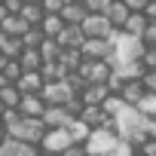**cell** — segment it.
Instances as JSON below:
<instances>
[{
    "instance_id": "obj_1",
    "label": "cell",
    "mask_w": 156,
    "mask_h": 156,
    "mask_svg": "<svg viewBox=\"0 0 156 156\" xmlns=\"http://www.w3.org/2000/svg\"><path fill=\"white\" fill-rule=\"evenodd\" d=\"M147 122H150V116H144L135 104H122V107L113 113V132H116L119 138L132 141L135 147L147 138Z\"/></svg>"
},
{
    "instance_id": "obj_2",
    "label": "cell",
    "mask_w": 156,
    "mask_h": 156,
    "mask_svg": "<svg viewBox=\"0 0 156 156\" xmlns=\"http://www.w3.org/2000/svg\"><path fill=\"white\" fill-rule=\"evenodd\" d=\"M6 135L22 138V141H28V144H40V138L46 135V122H43L40 116H25V113H19V116L6 126Z\"/></svg>"
},
{
    "instance_id": "obj_3",
    "label": "cell",
    "mask_w": 156,
    "mask_h": 156,
    "mask_svg": "<svg viewBox=\"0 0 156 156\" xmlns=\"http://www.w3.org/2000/svg\"><path fill=\"white\" fill-rule=\"evenodd\" d=\"M116 138H119V135H116L110 126H92V132H89V138H86L83 144H86V153L104 156V153H113Z\"/></svg>"
},
{
    "instance_id": "obj_4",
    "label": "cell",
    "mask_w": 156,
    "mask_h": 156,
    "mask_svg": "<svg viewBox=\"0 0 156 156\" xmlns=\"http://www.w3.org/2000/svg\"><path fill=\"white\" fill-rule=\"evenodd\" d=\"M40 95H43V101H46V104H64V101H67V98H73L76 92L70 89V83L64 80V76H58V80H46V83H43Z\"/></svg>"
},
{
    "instance_id": "obj_5",
    "label": "cell",
    "mask_w": 156,
    "mask_h": 156,
    "mask_svg": "<svg viewBox=\"0 0 156 156\" xmlns=\"http://www.w3.org/2000/svg\"><path fill=\"white\" fill-rule=\"evenodd\" d=\"M80 28H83L86 37H107V34L113 31V25L107 22L104 12H86L83 22H80Z\"/></svg>"
},
{
    "instance_id": "obj_6",
    "label": "cell",
    "mask_w": 156,
    "mask_h": 156,
    "mask_svg": "<svg viewBox=\"0 0 156 156\" xmlns=\"http://www.w3.org/2000/svg\"><path fill=\"white\" fill-rule=\"evenodd\" d=\"M80 52H83V58H110L113 43H110V37H83Z\"/></svg>"
},
{
    "instance_id": "obj_7",
    "label": "cell",
    "mask_w": 156,
    "mask_h": 156,
    "mask_svg": "<svg viewBox=\"0 0 156 156\" xmlns=\"http://www.w3.org/2000/svg\"><path fill=\"white\" fill-rule=\"evenodd\" d=\"M70 141H73V138H70V132H67L64 126H55V129H46V135L40 138V144H37V147L52 150V153H61Z\"/></svg>"
},
{
    "instance_id": "obj_8",
    "label": "cell",
    "mask_w": 156,
    "mask_h": 156,
    "mask_svg": "<svg viewBox=\"0 0 156 156\" xmlns=\"http://www.w3.org/2000/svg\"><path fill=\"white\" fill-rule=\"evenodd\" d=\"M73 113L64 107V104H46L43 107V113H40V119L46 122V129H55V126H67V119H70Z\"/></svg>"
},
{
    "instance_id": "obj_9",
    "label": "cell",
    "mask_w": 156,
    "mask_h": 156,
    "mask_svg": "<svg viewBox=\"0 0 156 156\" xmlns=\"http://www.w3.org/2000/svg\"><path fill=\"white\" fill-rule=\"evenodd\" d=\"M83 28L80 25H61V31L55 34V40H58V46L61 49H80V43H83Z\"/></svg>"
},
{
    "instance_id": "obj_10",
    "label": "cell",
    "mask_w": 156,
    "mask_h": 156,
    "mask_svg": "<svg viewBox=\"0 0 156 156\" xmlns=\"http://www.w3.org/2000/svg\"><path fill=\"white\" fill-rule=\"evenodd\" d=\"M34 150H37V144H28V141H22V138H12V135L0 138V156H12V153H19V156H31Z\"/></svg>"
},
{
    "instance_id": "obj_11",
    "label": "cell",
    "mask_w": 156,
    "mask_h": 156,
    "mask_svg": "<svg viewBox=\"0 0 156 156\" xmlns=\"http://www.w3.org/2000/svg\"><path fill=\"white\" fill-rule=\"evenodd\" d=\"M43 107H46V101H43L40 92H25V95L19 98V104H16V110L25 113V116H40Z\"/></svg>"
},
{
    "instance_id": "obj_12",
    "label": "cell",
    "mask_w": 156,
    "mask_h": 156,
    "mask_svg": "<svg viewBox=\"0 0 156 156\" xmlns=\"http://www.w3.org/2000/svg\"><path fill=\"white\" fill-rule=\"evenodd\" d=\"M144 92H147V89H144V83H141V76H132V80H122V86H119L116 95H119L126 104H138Z\"/></svg>"
},
{
    "instance_id": "obj_13",
    "label": "cell",
    "mask_w": 156,
    "mask_h": 156,
    "mask_svg": "<svg viewBox=\"0 0 156 156\" xmlns=\"http://www.w3.org/2000/svg\"><path fill=\"white\" fill-rule=\"evenodd\" d=\"M43 73L40 70H22V76H19V80H16V89L25 95V92H40L43 89Z\"/></svg>"
},
{
    "instance_id": "obj_14",
    "label": "cell",
    "mask_w": 156,
    "mask_h": 156,
    "mask_svg": "<svg viewBox=\"0 0 156 156\" xmlns=\"http://www.w3.org/2000/svg\"><path fill=\"white\" fill-rule=\"evenodd\" d=\"M107 95H110L107 83H86V86L80 89V98H83V104H101Z\"/></svg>"
},
{
    "instance_id": "obj_15",
    "label": "cell",
    "mask_w": 156,
    "mask_h": 156,
    "mask_svg": "<svg viewBox=\"0 0 156 156\" xmlns=\"http://www.w3.org/2000/svg\"><path fill=\"white\" fill-rule=\"evenodd\" d=\"M58 16H61V22H64V25H80V22H83V16H86V6L80 3V0H67V3L58 9Z\"/></svg>"
},
{
    "instance_id": "obj_16",
    "label": "cell",
    "mask_w": 156,
    "mask_h": 156,
    "mask_svg": "<svg viewBox=\"0 0 156 156\" xmlns=\"http://www.w3.org/2000/svg\"><path fill=\"white\" fill-rule=\"evenodd\" d=\"M16 58H19L22 70H40V64H43V55H40L37 46H22V52Z\"/></svg>"
},
{
    "instance_id": "obj_17",
    "label": "cell",
    "mask_w": 156,
    "mask_h": 156,
    "mask_svg": "<svg viewBox=\"0 0 156 156\" xmlns=\"http://www.w3.org/2000/svg\"><path fill=\"white\" fill-rule=\"evenodd\" d=\"M132 9L122 3V0H110L107 3V9H104V16H107V22L113 25V28H122V22H126V16H129Z\"/></svg>"
},
{
    "instance_id": "obj_18",
    "label": "cell",
    "mask_w": 156,
    "mask_h": 156,
    "mask_svg": "<svg viewBox=\"0 0 156 156\" xmlns=\"http://www.w3.org/2000/svg\"><path fill=\"white\" fill-rule=\"evenodd\" d=\"M147 22H150V19H147L141 9H132V12L126 16V22H122V31H126V34H135V37H141V31L147 28Z\"/></svg>"
},
{
    "instance_id": "obj_19",
    "label": "cell",
    "mask_w": 156,
    "mask_h": 156,
    "mask_svg": "<svg viewBox=\"0 0 156 156\" xmlns=\"http://www.w3.org/2000/svg\"><path fill=\"white\" fill-rule=\"evenodd\" d=\"M0 31H6V34H12V37H22V34L28 31V22H25L19 12H9L3 22H0Z\"/></svg>"
},
{
    "instance_id": "obj_20",
    "label": "cell",
    "mask_w": 156,
    "mask_h": 156,
    "mask_svg": "<svg viewBox=\"0 0 156 156\" xmlns=\"http://www.w3.org/2000/svg\"><path fill=\"white\" fill-rule=\"evenodd\" d=\"M64 129L70 132V138H73V141H80V144H83V141L89 138V132H92V126H89V122H83L80 116H70Z\"/></svg>"
},
{
    "instance_id": "obj_21",
    "label": "cell",
    "mask_w": 156,
    "mask_h": 156,
    "mask_svg": "<svg viewBox=\"0 0 156 156\" xmlns=\"http://www.w3.org/2000/svg\"><path fill=\"white\" fill-rule=\"evenodd\" d=\"M61 16L58 12H43V19H40V31H43V37H55L58 31H61Z\"/></svg>"
},
{
    "instance_id": "obj_22",
    "label": "cell",
    "mask_w": 156,
    "mask_h": 156,
    "mask_svg": "<svg viewBox=\"0 0 156 156\" xmlns=\"http://www.w3.org/2000/svg\"><path fill=\"white\" fill-rule=\"evenodd\" d=\"M55 61H58L64 70H76V67H80V61H83V52H80V49H61Z\"/></svg>"
},
{
    "instance_id": "obj_23",
    "label": "cell",
    "mask_w": 156,
    "mask_h": 156,
    "mask_svg": "<svg viewBox=\"0 0 156 156\" xmlns=\"http://www.w3.org/2000/svg\"><path fill=\"white\" fill-rule=\"evenodd\" d=\"M19 16H22L28 25H40V19H43V6H40V3H34V0H25L22 9H19Z\"/></svg>"
},
{
    "instance_id": "obj_24",
    "label": "cell",
    "mask_w": 156,
    "mask_h": 156,
    "mask_svg": "<svg viewBox=\"0 0 156 156\" xmlns=\"http://www.w3.org/2000/svg\"><path fill=\"white\" fill-rule=\"evenodd\" d=\"M0 52H3V55H19L22 52V40L12 37V34H6V31H0Z\"/></svg>"
},
{
    "instance_id": "obj_25",
    "label": "cell",
    "mask_w": 156,
    "mask_h": 156,
    "mask_svg": "<svg viewBox=\"0 0 156 156\" xmlns=\"http://www.w3.org/2000/svg\"><path fill=\"white\" fill-rule=\"evenodd\" d=\"M22 98V92L16 89V83H6L3 89H0V101H3V107H16Z\"/></svg>"
},
{
    "instance_id": "obj_26",
    "label": "cell",
    "mask_w": 156,
    "mask_h": 156,
    "mask_svg": "<svg viewBox=\"0 0 156 156\" xmlns=\"http://www.w3.org/2000/svg\"><path fill=\"white\" fill-rule=\"evenodd\" d=\"M135 107H138L144 116H156V92H144L141 101H138Z\"/></svg>"
},
{
    "instance_id": "obj_27",
    "label": "cell",
    "mask_w": 156,
    "mask_h": 156,
    "mask_svg": "<svg viewBox=\"0 0 156 156\" xmlns=\"http://www.w3.org/2000/svg\"><path fill=\"white\" fill-rule=\"evenodd\" d=\"M141 43L144 46H156V22H147V28L141 31Z\"/></svg>"
},
{
    "instance_id": "obj_28",
    "label": "cell",
    "mask_w": 156,
    "mask_h": 156,
    "mask_svg": "<svg viewBox=\"0 0 156 156\" xmlns=\"http://www.w3.org/2000/svg\"><path fill=\"white\" fill-rule=\"evenodd\" d=\"M141 64H144V67H156V46H144V52H141Z\"/></svg>"
},
{
    "instance_id": "obj_29",
    "label": "cell",
    "mask_w": 156,
    "mask_h": 156,
    "mask_svg": "<svg viewBox=\"0 0 156 156\" xmlns=\"http://www.w3.org/2000/svg\"><path fill=\"white\" fill-rule=\"evenodd\" d=\"M107 3H110V0H83L86 12H104V9H107Z\"/></svg>"
},
{
    "instance_id": "obj_30",
    "label": "cell",
    "mask_w": 156,
    "mask_h": 156,
    "mask_svg": "<svg viewBox=\"0 0 156 156\" xmlns=\"http://www.w3.org/2000/svg\"><path fill=\"white\" fill-rule=\"evenodd\" d=\"M138 150L147 153V156H156V138H144V141L138 144Z\"/></svg>"
},
{
    "instance_id": "obj_31",
    "label": "cell",
    "mask_w": 156,
    "mask_h": 156,
    "mask_svg": "<svg viewBox=\"0 0 156 156\" xmlns=\"http://www.w3.org/2000/svg\"><path fill=\"white\" fill-rule=\"evenodd\" d=\"M67 3V0H40V6H43V12H58L61 6Z\"/></svg>"
},
{
    "instance_id": "obj_32",
    "label": "cell",
    "mask_w": 156,
    "mask_h": 156,
    "mask_svg": "<svg viewBox=\"0 0 156 156\" xmlns=\"http://www.w3.org/2000/svg\"><path fill=\"white\" fill-rule=\"evenodd\" d=\"M122 3H126L129 9H144V3H147V0H122Z\"/></svg>"
},
{
    "instance_id": "obj_33",
    "label": "cell",
    "mask_w": 156,
    "mask_h": 156,
    "mask_svg": "<svg viewBox=\"0 0 156 156\" xmlns=\"http://www.w3.org/2000/svg\"><path fill=\"white\" fill-rule=\"evenodd\" d=\"M6 83H9V80H6V76H3V70H0V89H3Z\"/></svg>"
},
{
    "instance_id": "obj_34",
    "label": "cell",
    "mask_w": 156,
    "mask_h": 156,
    "mask_svg": "<svg viewBox=\"0 0 156 156\" xmlns=\"http://www.w3.org/2000/svg\"><path fill=\"white\" fill-rule=\"evenodd\" d=\"M0 138H6V126L3 122H0Z\"/></svg>"
},
{
    "instance_id": "obj_35",
    "label": "cell",
    "mask_w": 156,
    "mask_h": 156,
    "mask_svg": "<svg viewBox=\"0 0 156 156\" xmlns=\"http://www.w3.org/2000/svg\"><path fill=\"white\" fill-rule=\"evenodd\" d=\"M34 3H40V0H34Z\"/></svg>"
}]
</instances>
